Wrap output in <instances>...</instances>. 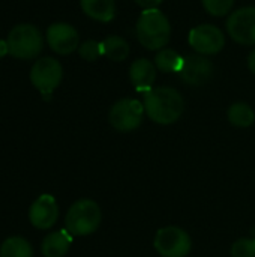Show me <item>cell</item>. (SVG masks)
Returning <instances> with one entry per match:
<instances>
[{
  "label": "cell",
  "instance_id": "1",
  "mask_svg": "<svg viewBox=\"0 0 255 257\" xmlns=\"http://www.w3.org/2000/svg\"><path fill=\"white\" fill-rule=\"evenodd\" d=\"M144 111L158 125H171L179 120L185 110V101L174 87L158 86L144 93Z\"/></svg>",
  "mask_w": 255,
  "mask_h": 257
},
{
  "label": "cell",
  "instance_id": "2",
  "mask_svg": "<svg viewBox=\"0 0 255 257\" xmlns=\"http://www.w3.org/2000/svg\"><path fill=\"white\" fill-rule=\"evenodd\" d=\"M137 38L147 50H162L171 36V26L168 18L156 9H144L135 26Z\"/></svg>",
  "mask_w": 255,
  "mask_h": 257
},
{
  "label": "cell",
  "instance_id": "3",
  "mask_svg": "<svg viewBox=\"0 0 255 257\" xmlns=\"http://www.w3.org/2000/svg\"><path fill=\"white\" fill-rule=\"evenodd\" d=\"M102 220L101 208L90 199L77 200L65 217V227L72 236H87L98 230Z\"/></svg>",
  "mask_w": 255,
  "mask_h": 257
},
{
  "label": "cell",
  "instance_id": "4",
  "mask_svg": "<svg viewBox=\"0 0 255 257\" xmlns=\"http://www.w3.org/2000/svg\"><path fill=\"white\" fill-rule=\"evenodd\" d=\"M8 51L15 59L29 60L36 57L42 47L44 38L39 29L33 24H18L8 35Z\"/></svg>",
  "mask_w": 255,
  "mask_h": 257
},
{
  "label": "cell",
  "instance_id": "5",
  "mask_svg": "<svg viewBox=\"0 0 255 257\" xmlns=\"http://www.w3.org/2000/svg\"><path fill=\"white\" fill-rule=\"evenodd\" d=\"M153 247L162 257H186L191 253V236L180 227L168 226L156 232Z\"/></svg>",
  "mask_w": 255,
  "mask_h": 257
},
{
  "label": "cell",
  "instance_id": "6",
  "mask_svg": "<svg viewBox=\"0 0 255 257\" xmlns=\"http://www.w3.org/2000/svg\"><path fill=\"white\" fill-rule=\"evenodd\" d=\"M144 113L143 102L132 98H123L113 104L108 113V120L114 130L120 133H129L141 125Z\"/></svg>",
  "mask_w": 255,
  "mask_h": 257
},
{
  "label": "cell",
  "instance_id": "7",
  "mask_svg": "<svg viewBox=\"0 0 255 257\" xmlns=\"http://www.w3.org/2000/svg\"><path fill=\"white\" fill-rule=\"evenodd\" d=\"M62 77V65L59 60L53 57L38 59L30 71V81L42 95H51L53 90L60 84Z\"/></svg>",
  "mask_w": 255,
  "mask_h": 257
},
{
  "label": "cell",
  "instance_id": "8",
  "mask_svg": "<svg viewBox=\"0 0 255 257\" xmlns=\"http://www.w3.org/2000/svg\"><path fill=\"white\" fill-rule=\"evenodd\" d=\"M227 32L237 44L255 45V6H245L230 14Z\"/></svg>",
  "mask_w": 255,
  "mask_h": 257
},
{
  "label": "cell",
  "instance_id": "9",
  "mask_svg": "<svg viewBox=\"0 0 255 257\" xmlns=\"http://www.w3.org/2000/svg\"><path fill=\"white\" fill-rule=\"evenodd\" d=\"M189 44L198 54L213 56L224 48L225 36L213 24H200L189 32Z\"/></svg>",
  "mask_w": 255,
  "mask_h": 257
},
{
  "label": "cell",
  "instance_id": "10",
  "mask_svg": "<svg viewBox=\"0 0 255 257\" xmlns=\"http://www.w3.org/2000/svg\"><path fill=\"white\" fill-rule=\"evenodd\" d=\"M180 78L189 86H203L213 75V63L203 54H191L183 60Z\"/></svg>",
  "mask_w": 255,
  "mask_h": 257
},
{
  "label": "cell",
  "instance_id": "11",
  "mask_svg": "<svg viewBox=\"0 0 255 257\" xmlns=\"http://www.w3.org/2000/svg\"><path fill=\"white\" fill-rule=\"evenodd\" d=\"M47 42L57 54H69L80 47V36L71 24L53 23L47 29Z\"/></svg>",
  "mask_w": 255,
  "mask_h": 257
},
{
  "label": "cell",
  "instance_id": "12",
  "mask_svg": "<svg viewBox=\"0 0 255 257\" xmlns=\"http://www.w3.org/2000/svg\"><path fill=\"white\" fill-rule=\"evenodd\" d=\"M59 218V206L51 194L39 196L29 209V221L33 227L45 230L56 224Z\"/></svg>",
  "mask_w": 255,
  "mask_h": 257
},
{
  "label": "cell",
  "instance_id": "13",
  "mask_svg": "<svg viewBox=\"0 0 255 257\" xmlns=\"http://www.w3.org/2000/svg\"><path fill=\"white\" fill-rule=\"evenodd\" d=\"M156 65L149 59H137L129 68V78L138 92H149L156 80Z\"/></svg>",
  "mask_w": 255,
  "mask_h": 257
},
{
  "label": "cell",
  "instance_id": "14",
  "mask_svg": "<svg viewBox=\"0 0 255 257\" xmlns=\"http://www.w3.org/2000/svg\"><path fill=\"white\" fill-rule=\"evenodd\" d=\"M72 245V235L65 230H57L53 233H48L44 241L41 251L44 257H65Z\"/></svg>",
  "mask_w": 255,
  "mask_h": 257
},
{
  "label": "cell",
  "instance_id": "15",
  "mask_svg": "<svg viewBox=\"0 0 255 257\" xmlns=\"http://www.w3.org/2000/svg\"><path fill=\"white\" fill-rule=\"evenodd\" d=\"M83 12L95 21L110 23L116 17L114 0H80Z\"/></svg>",
  "mask_w": 255,
  "mask_h": 257
},
{
  "label": "cell",
  "instance_id": "16",
  "mask_svg": "<svg viewBox=\"0 0 255 257\" xmlns=\"http://www.w3.org/2000/svg\"><path fill=\"white\" fill-rule=\"evenodd\" d=\"M102 54L114 62H123L129 56V44L122 36H108L102 42Z\"/></svg>",
  "mask_w": 255,
  "mask_h": 257
},
{
  "label": "cell",
  "instance_id": "17",
  "mask_svg": "<svg viewBox=\"0 0 255 257\" xmlns=\"http://www.w3.org/2000/svg\"><path fill=\"white\" fill-rule=\"evenodd\" d=\"M0 257H33V248L27 239L21 236H11L3 241Z\"/></svg>",
  "mask_w": 255,
  "mask_h": 257
},
{
  "label": "cell",
  "instance_id": "18",
  "mask_svg": "<svg viewBox=\"0 0 255 257\" xmlns=\"http://www.w3.org/2000/svg\"><path fill=\"white\" fill-rule=\"evenodd\" d=\"M185 57H182L176 50L162 48L155 57V65L162 72H180Z\"/></svg>",
  "mask_w": 255,
  "mask_h": 257
},
{
  "label": "cell",
  "instance_id": "19",
  "mask_svg": "<svg viewBox=\"0 0 255 257\" xmlns=\"http://www.w3.org/2000/svg\"><path fill=\"white\" fill-rule=\"evenodd\" d=\"M228 120L237 128H248L255 122V111L246 102H234L228 108Z\"/></svg>",
  "mask_w": 255,
  "mask_h": 257
},
{
  "label": "cell",
  "instance_id": "20",
  "mask_svg": "<svg viewBox=\"0 0 255 257\" xmlns=\"http://www.w3.org/2000/svg\"><path fill=\"white\" fill-rule=\"evenodd\" d=\"M78 54L81 56V59L87 60V62H93L98 60L102 54V44L93 39L84 41L80 47H78Z\"/></svg>",
  "mask_w": 255,
  "mask_h": 257
},
{
  "label": "cell",
  "instance_id": "21",
  "mask_svg": "<svg viewBox=\"0 0 255 257\" xmlns=\"http://www.w3.org/2000/svg\"><path fill=\"white\" fill-rule=\"evenodd\" d=\"M204 9L213 17H222L230 12L234 0H201Z\"/></svg>",
  "mask_w": 255,
  "mask_h": 257
},
{
  "label": "cell",
  "instance_id": "22",
  "mask_svg": "<svg viewBox=\"0 0 255 257\" xmlns=\"http://www.w3.org/2000/svg\"><path fill=\"white\" fill-rule=\"evenodd\" d=\"M231 257H255V239L242 238L231 247Z\"/></svg>",
  "mask_w": 255,
  "mask_h": 257
},
{
  "label": "cell",
  "instance_id": "23",
  "mask_svg": "<svg viewBox=\"0 0 255 257\" xmlns=\"http://www.w3.org/2000/svg\"><path fill=\"white\" fill-rule=\"evenodd\" d=\"M164 0H135V3L144 9H156Z\"/></svg>",
  "mask_w": 255,
  "mask_h": 257
},
{
  "label": "cell",
  "instance_id": "24",
  "mask_svg": "<svg viewBox=\"0 0 255 257\" xmlns=\"http://www.w3.org/2000/svg\"><path fill=\"white\" fill-rule=\"evenodd\" d=\"M248 66H249L251 72L255 74V48L251 51V54H249V57H248Z\"/></svg>",
  "mask_w": 255,
  "mask_h": 257
},
{
  "label": "cell",
  "instance_id": "25",
  "mask_svg": "<svg viewBox=\"0 0 255 257\" xmlns=\"http://www.w3.org/2000/svg\"><path fill=\"white\" fill-rule=\"evenodd\" d=\"M8 53H9L8 51V42L3 41V39H0V59H3Z\"/></svg>",
  "mask_w": 255,
  "mask_h": 257
}]
</instances>
